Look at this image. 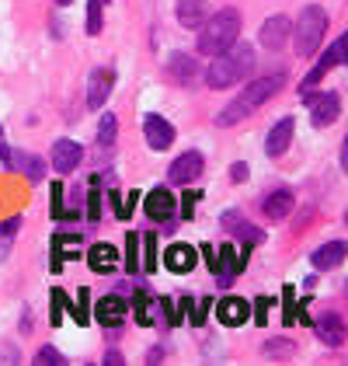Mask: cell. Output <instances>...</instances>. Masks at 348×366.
<instances>
[{
    "label": "cell",
    "instance_id": "6da1fadb",
    "mask_svg": "<svg viewBox=\"0 0 348 366\" xmlns=\"http://www.w3.org/2000/svg\"><path fill=\"white\" fill-rule=\"evenodd\" d=\"M255 70V49L247 42H233L230 49H223L220 56H213V63L205 66V84L213 91H223V87H233L240 81H247Z\"/></svg>",
    "mask_w": 348,
    "mask_h": 366
},
{
    "label": "cell",
    "instance_id": "7a4b0ae2",
    "mask_svg": "<svg viewBox=\"0 0 348 366\" xmlns=\"http://www.w3.org/2000/svg\"><path fill=\"white\" fill-rule=\"evenodd\" d=\"M282 84H286L282 74H268V77H261V81H255V84H244V91L233 98L223 112L216 115V126H233V122L247 119L251 112H258L268 98H275V94L282 91Z\"/></svg>",
    "mask_w": 348,
    "mask_h": 366
},
{
    "label": "cell",
    "instance_id": "3957f363",
    "mask_svg": "<svg viewBox=\"0 0 348 366\" xmlns=\"http://www.w3.org/2000/svg\"><path fill=\"white\" fill-rule=\"evenodd\" d=\"M195 31H199V53L203 56H220L223 49H230L233 42L240 39V11L223 7L213 18H205Z\"/></svg>",
    "mask_w": 348,
    "mask_h": 366
},
{
    "label": "cell",
    "instance_id": "277c9868",
    "mask_svg": "<svg viewBox=\"0 0 348 366\" xmlns=\"http://www.w3.org/2000/svg\"><path fill=\"white\" fill-rule=\"evenodd\" d=\"M290 35L296 39V53H300V56H314L320 49V39L327 35V11L317 7V4L303 7Z\"/></svg>",
    "mask_w": 348,
    "mask_h": 366
},
{
    "label": "cell",
    "instance_id": "5b68a950",
    "mask_svg": "<svg viewBox=\"0 0 348 366\" xmlns=\"http://www.w3.org/2000/svg\"><path fill=\"white\" fill-rule=\"evenodd\" d=\"M303 98L310 102V122L324 129V126H331V122H338V115H342V98L334 94V91H324L320 98H314V91H303Z\"/></svg>",
    "mask_w": 348,
    "mask_h": 366
},
{
    "label": "cell",
    "instance_id": "8992f818",
    "mask_svg": "<svg viewBox=\"0 0 348 366\" xmlns=\"http://www.w3.org/2000/svg\"><path fill=\"white\" fill-rule=\"evenodd\" d=\"M203 154L199 150H188V154H181V157H174L171 168H168V178H171L174 185H192L195 178H203Z\"/></svg>",
    "mask_w": 348,
    "mask_h": 366
},
{
    "label": "cell",
    "instance_id": "52a82bcc",
    "mask_svg": "<svg viewBox=\"0 0 348 366\" xmlns=\"http://www.w3.org/2000/svg\"><path fill=\"white\" fill-rule=\"evenodd\" d=\"M290 31H292V21L290 18H282V14H275V18H268L258 31V42L268 49V53H279L286 42H290Z\"/></svg>",
    "mask_w": 348,
    "mask_h": 366
},
{
    "label": "cell",
    "instance_id": "ba28073f",
    "mask_svg": "<svg viewBox=\"0 0 348 366\" xmlns=\"http://www.w3.org/2000/svg\"><path fill=\"white\" fill-rule=\"evenodd\" d=\"M342 63H345V39H338V42H334L327 53H324V59H320L317 66H314V70L303 77L300 91H314V87L324 81V74H327V70H334V66H342Z\"/></svg>",
    "mask_w": 348,
    "mask_h": 366
},
{
    "label": "cell",
    "instance_id": "9c48e42d",
    "mask_svg": "<svg viewBox=\"0 0 348 366\" xmlns=\"http://www.w3.org/2000/svg\"><path fill=\"white\" fill-rule=\"evenodd\" d=\"M126 314H129L126 300H122L118 293H108V297H101V300L94 304V314H91V317H98V325H105V328H118V325L126 321Z\"/></svg>",
    "mask_w": 348,
    "mask_h": 366
},
{
    "label": "cell",
    "instance_id": "30bf717a",
    "mask_svg": "<svg viewBox=\"0 0 348 366\" xmlns=\"http://www.w3.org/2000/svg\"><path fill=\"white\" fill-rule=\"evenodd\" d=\"M314 328H317L320 342L331 345V349H338V345L345 342V321H342V314H334V310H324L317 321H314Z\"/></svg>",
    "mask_w": 348,
    "mask_h": 366
},
{
    "label": "cell",
    "instance_id": "8fae6325",
    "mask_svg": "<svg viewBox=\"0 0 348 366\" xmlns=\"http://www.w3.org/2000/svg\"><path fill=\"white\" fill-rule=\"evenodd\" d=\"M292 133H296V122H292V119H279V122L268 129V137H265V154H268V157H282V154L290 150Z\"/></svg>",
    "mask_w": 348,
    "mask_h": 366
},
{
    "label": "cell",
    "instance_id": "7c38bea8",
    "mask_svg": "<svg viewBox=\"0 0 348 366\" xmlns=\"http://www.w3.org/2000/svg\"><path fill=\"white\" fill-rule=\"evenodd\" d=\"M143 137L153 150H168V147L174 143V126L168 122V119H160V115H146L143 119Z\"/></svg>",
    "mask_w": 348,
    "mask_h": 366
},
{
    "label": "cell",
    "instance_id": "4fadbf2b",
    "mask_svg": "<svg viewBox=\"0 0 348 366\" xmlns=\"http://www.w3.org/2000/svg\"><path fill=\"white\" fill-rule=\"evenodd\" d=\"M174 213H178V202L168 189H153V192H146V217L153 220V224H164V220H171Z\"/></svg>",
    "mask_w": 348,
    "mask_h": 366
},
{
    "label": "cell",
    "instance_id": "5bb4252c",
    "mask_svg": "<svg viewBox=\"0 0 348 366\" xmlns=\"http://www.w3.org/2000/svg\"><path fill=\"white\" fill-rule=\"evenodd\" d=\"M81 157H84V150L73 140H56V147H53V171L56 174H70V171H77Z\"/></svg>",
    "mask_w": 348,
    "mask_h": 366
},
{
    "label": "cell",
    "instance_id": "9a60e30c",
    "mask_svg": "<svg viewBox=\"0 0 348 366\" xmlns=\"http://www.w3.org/2000/svg\"><path fill=\"white\" fill-rule=\"evenodd\" d=\"M216 317H220V325L237 328V325H244V321L251 317V304H247V300H240V297H227V300H220V304H216Z\"/></svg>",
    "mask_w": 348,
    "mask_h": 366
},
{
    "label": "cell",
    "instance_id": "2e32d148",
    "mask_svg": "<svg viewBox=\"0 0 348 366\" xmlns=\"http://www.w3.org/2000/svg\"><path fill=\"white\" fill-rule=\"evenodd\" d=\"M112 84H116V74L112 70H94L91 74V84H87V105L91 109H101L112 94Z\"/></svg>",
    "mask_w": 348,
    "mask_h": 366
},
{
    "label": "cell",
    "instance_id": "e0dca14e",
    "mask_svg": "<svg viewBox=\"0 0 348 366\" xmlns=\"http://www.w3.org/2000/svg\"><path fill=\"white\" fill-rule=\"evenodd\" d=\"M292 202H296V199H292L290 189H272L268 196L261 199V209H265L268 220H286L292 213Z\"/></svg>",
    "mask_w": 348,
    "mask_h": 366
},
{
    "label": "cell",
    "instance_id": "ac0fdd59",
    "mask_svg": "<svg viewBox=\"0 0 348 366\" xmlns=\"http://www.w3.org/2000/svg\"><path fill=\"white\" fill-rule=\"evenodd\" d=\"M345 241H327V244H320L317 252L310 254V262H314V269H320V272H327V269H338L342 262H345Z\"/></svg>",
    "mask_w": 348,
    "mask_h": 366
},
{
    "label": "cell",
    "instance_id": "d6986e66",
    "mask_svg": "<svg viewBox=\"0 0 348 366\" xmlns=\"http://www.w3.org/2000/svg\"><path fill=\"white\" fill-rule=\"evenodd\" d=\"M118 262H122V254H118L116 244H94V248H87V265L94 272H116Z\"/></svg>",
    "mask_w": 348,
    "mask_h": 366
},
{
    "label": "cell",
    "instance_id": "ffe728a7",
    "mask_svg": "<svg viewBox=\"0 0 348 366\" xmlns=\"http://www.w3.org/2000/svg\"><path fill=\"white\" fill-rule=\"evenodd\" d=\"M209 18V0H178V21L181 29H199Z\"/></svg>",
    "mask_w": 348,
    "mask_h": 366
},
{
    "label": "cell",
    "instance_id": "44dd1931",
    "mask_svg": "<svg viewBox=\"0 0 348 366\" xmlns=\"http://www.w3.org/2000/svg\"><path fill=\"white\" fill-rule=\"evenodd\" d=\"M216 276H220V286H230L233 276L240 272V258H237V248L233 244H223V248H216V269H213Z\"/></svg>",
    "mask_w": 348,
    "mask_h": 366
},
{
    "label": "cell",
    "instance_id": "7402d4cb",
    "mask_svg": "<svg viewBox=\"0 0 348 366\" xmlns=\"http://www.w3.org/2000/svg\"><path fill=\"white\" fill-rule=\"evenodd\" d=\"M164 265L171 269V272H192L195 269V248L192 244H171L168 252H164Z\"/></svg>",
    "mask_w": 348,
    "mask_h": 366
},
{
    "label": "cell",
    "instance_id": "603a6c76",
    "mask_svg": "<svg viewBox=\"0 0 348 366\" xmlns=\"http://www.w3.org/2000/svg\"><path fill=\"white\" fill-rule=\"evenodd\" d=\"M4 164H11V168L25 171V178L29 182H42V161L35 157V154H25V150H7V161Z\"/></svg>",
    "mask_w": 348,
    "mask_h": 366
},
{
    "label": "cell",
    "instance_id": "cb8c5ba5",
    "mask_svg": "<svg viewBox=\"0 0 348 366\" xmlns=\"http://www.w3.org/2000/svg\"><path fill=\"white\" fill-rule=\"evenodd\" d=\"M223 227H227L230 234H240V237H244V248H251V244H258V241H261V230L247 227V220H244L240 213H233V209H227V213H223Z\"/></svg>",
    "mask_w": 348,
    "mask_h": 366
},
{
    "label": "cell",
    "instance_id": "d4e9b609",
    "mask_svg": "<svg viewBox=\"0 0 348 366\" xmlns=\"http://www.w3.org/2000/svg\"><path fill=\"white\" fill-rule=\"evenodd\" d=\"M168 70H171V77H178V81H192V77H199V63H195L192 56H185V53L171 56Z\"/></svg>",
    "mask_w": 348,
    "mask_h": 366
},
{
    "label": "cell",
    "instance_id": "484cf974",
    "mask_svg": "<svg viewBox=\"0 0 348 366\" xmlns=\"http://www.w3.org/2000/svg\"><path fill=\"white\" fill-rule=\"evenodd\" d=\"M116 133H118V122L112 112L101 115V122H98V147L101 150H112L116 147Z\"/></svg>",
    "mask_w": 348,
    "mask_h": 366
},
{
    "label": "cell",
    "instance_id": "4316f807",
    "mask_svg": "<svg viewBox=\"0 0 348 366\" xmlns=\"http://www.w3.org/2000/svg\"><path fill=\"white\" fill-rule=\"evenodd\" d=\"M18 230H21V217H11V220L0 224V262L7 258L11 244H14V237H18Z\"/></svg>",
    "mask_w": 348,
    "mask_h": 366
},
{
    "label": "cell",
    "instance_id": "83f0119b",
    "mask_svg": "<svg viewBox=\"0 0 348 366\" xmlns=\"http://www.w3.org/2000/svg\"><path fill=\"white\" fill-rule=\"evenodd\" d=\"M105 25V0H87V35H98Z\"/></svg>",
    "mask_w": 348,
    "mask_h": 366
},
{
    "label": "cell",
    "instance_id": "f1b7e54d",
    "mask_svg": "<svg viewBox=\"0 0 348 366\" xmlns=\"http://www.w3.org/2000/svg\"><path fill=\"white\" fill-rule=\"evenodd\" d=\"M87 220L98 224L101 220V192H98V174L91 178V196H87Z\"/></svg>",
    "mask_w": 348,
    "mask_h": 366
},
{
    "label": "cell",
    "instance_id": "f546056e",
    "mask_svg": "<svg viewBox=\"0 0 348 366\" xmlns=\"http://www.w3.org/2000/svg\"><path fill=\"white\" fill-rule=\"evenodd\" d=\"M35 363H42V366H63V363H66V356L59 352L56 345H42V349L35 352Z\"/></svg>",
    "mask_w": 348,
    "mask_h": 366
},
{
    "label": "cell",
    "instance_id": "4dcf8cb0",
    "mask_svg": "<svg viewBox=\"0 0 348 366\" xmlns=\"http://www.w3.org/2000/svg\"><path fill=\"white\" fill-rule=\"evenodd\" d=\"M87 304H91V290H77V307H73V321H77V325H87V321H91Z\"/></svg>",
    "mask_w": 348,
    "mask_h": 366
},
{
    "label": "cell",
    "instance_id": "1f68e13d",
    "mask_svg": "<svg viewBox=\"0 0 348 366\" xmlns=\"http://www.w3.org/2000/svg\"><path fill=\"white\" fill-rule=\"evenodd\" d=\"M136 325H143V328H150V325H153V314H150V297H146L143 290L136 293Z\"/></svg>",
    "mask_w": 348,
    "mask_h": 366
},
{
    "label": "cell",
    "instance_id": "d6a6232c",
    "mask_svg": "<svg viewBox=\"0 0 348 366\" xmlns=\"http://www.w3.org/2000/svg\"><path fill=\"white\" fill-rule=\"evenodd\" d=\"M136 244H140V234H126V269L136 272L140 262H136Z\"/></svg>",
    "mask_w": 348,
    "mask_h": 366
},
{
    "label": "cell",
    "instance_id": "836d02e7",
    "mask_svg": "<svg viewBox=\"0 0 348 366\" xmlns=\"http://www.w3.org/2000/svg\"><path fill=\"white\" fill-rule=\"evenodd\" d=\"M53 304H56V307H53L49 325L56 328V325H63V310H66V304H70V300H66V293H63V290H53Z\"/></svg>",
    "mask_w": 348,
    "mask_h": 366
},
{
    "label": "cell",
    "instance_id": "e575fe53",
    "mask_svg": "<svg viewBox=\"0 0 348 366\" xmlns=\"http://www.w3.org/2000/svg\"><path fill=\"white\" fill-rule=\"evenodd\" d=\"M268 307H272V300H268V297H258V300L251 304V310H255V321H258L261 328L268 325Z\"/></svg>",
    "mask_w": 348,
    "mask_h": 366
},
{
    "label": "cell",
    "instance_id": "d590c367",
    "mask_svg": "<svg viewBox=\"0 0 348 366\" xmlns=\"http://www.w3.org/2000/svg\"><path fill=\"white\" fill-rule=\"evenodd\" d=\"M63 196H66V192H63V185H53V220H63V217H66V206H63Z\"/></svg>",
    "mask_w": 348,
    "mask_h": 366
},
{
    "label": "cell",
    "instance_id": "8d00e7d4",
    "mask_svg": "<svg viewBox=\"0 0 348 366\" xmlns=\"http://www.w3.org/2000/svg\"><path fill=\"white\" fill-rule=\"evenodd\" d=\"M157 269V241H153V234H146V272H153Z\"/></svg>",
    "mask_w": 348,
    "mask_h": 366
},
{
    "label": "cell",
    "instance_id": "74e56055",
    "mask_svg": "<svg viewBox=\"0 0 348 366\" xmlns=\"http://www.w3.org/2000/svg\"><path fill=\"white\" fill-rule=\"evenodd\" d=\"M199 196H203V192H185V202H181V217H185V220H192V206L199 202Z\"/></svg>",
    "mask_w": 348,
    "mask_h": 366
},
{
    "label": "cell",
    "instance_id": "f35d334b",
    "mask_svg": "<svg viewBox=\"0 0 348 366\" xmlns=\"http://www.w3.org/2000/svg\"><path fill=\"white\" fill-rule=\"evenodd\" d=\"M160 307H164V314H168V321H171V325H178V321H181V314L174 310L171 297H160Z\"/></svg>",
    "mask_w": 348,
    "mask_h": 366
},
{
    "label": "cell",
    "instance_id": "ab89813d",
    "mask_svg": "<svg viewBox=\"0 0 348 366\" xmlns=\"http://www.w3.org/2000/svg\"><path fill=\"white\" fill-rule=\"evenodd\" d=\"M230 178L233 182H247V164H240V161H237V164L230 168Z\"/></svg>",
    "mask_w": 348,
    "mask_h": 366
},
{
    "label": "cell",
    "instance_id": "60d3db41",
    "mask_svg": "<svg viewBox=\"0 0 348 366\" xmlns=\"http://www.w3.org/2000/svg\"><path fill=\"white\" fill-rule=\"evenodd\" d=\"M199 252H203L205 265H209V269H216V248H209V244H203V248H199Z\"/></svg>",
    "mask_w": 348,
    "mask_h": 366
},
{
    "label": "cell",
    "instance_id": "b9f144b4",
    "mask_svg": "<svg viewBox=\"0 0 348 366\" xmlns=\"http://www.w3.org/2000/svg\"><path fill=\"white\" fill-rule=\"evenodd\" d=\"M205 307H209V300H203V304H199V310H192V325H203V321H205Z\"/></svg>",
    "mask_w": 348,
    "mask_h": 366
},
{
    "label": "cell",
    "instance_id": "7bdbcfd3",
    "mask_svg": "<svg viewBox=\"0 0 348 366\" xmlns=\"http://www.w3.org/2000/svg\"><path fill=\"white\" fill-rule=\"evenodd\" d=\"M0 360H11V363H18V349H4V345H0Z\"/></svg>",
    "mask_w": 348,
    "mask_h": 366
},
{
    "label": "cell",
    "instance_id": "ee69618b",
    "mask_svg": "<svg viewBox=\"0 0 348 366\" xmlns=\"http://www.w3.org/2000/svg\"><path fill=\"white\" fill-rule=\"evenodd\" d=\"M7 150H11V147L4 143V129H0V161H7Z\"/></svg>",
    "mask_w": 348,
    "mask_h": 366
},
{
    "label": "cell",
    "instance_id": "f6af8a7d",
    "mask_svg": "<svg viewBox=\"0 0 348 366\" xmlns=\"http://www.w3.org/2000/svg\"><path fill=\"white\" fill-rule=\"evenodd\" d=\"M56 4H59V7H66V4H70V0H56Z\"/></svg>",
    "mask_w": 348,
    "mask_h": 366
}]
</instances>
